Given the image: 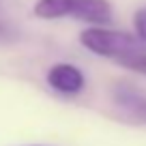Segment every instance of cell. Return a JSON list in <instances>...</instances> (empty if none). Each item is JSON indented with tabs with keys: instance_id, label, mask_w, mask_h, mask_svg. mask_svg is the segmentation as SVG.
<instances>
[{
	"instance_id": "obj_2",
	"label": "cell",
	"mask_w": 146,
	"mask_h": 146,
	"mask_svg": "<svg viewBox=\"0 0 146 146\" xmlns=\"http://www.w3.org/2000/svg\"><path fill=\"white\" fill-rule=\"evenodd\" d=\"M32 13L41 19L73 17L92 26L112 22V5L108 0H36Z\"/></svg>"
},
{
	"instance_id": "obj_3",
	"label": "cell",
	"mask_w": 146,
	"mask_h": 146,
	"mask_svg": "<svg viewBox=\"0 0 146 146\" xmlns=\"http://www.w3.org/2000/svg\"><path fill=\"white\" fill-rule=\"evenodd\" d=\"M47 84L60 95H78L84 90V73L78 67L67 62H58L47 71Z\"/></svg>"
},
{
	"instance_id": "obj_4",
	"label": "cell",
	"mask_w": 146,
	"mask_h": 146,
	"mask_svg": "<svg viewBox=\"0 0 146 146\" xmlns=\"http://www.w3.org/2000/svg\"><path fill=\"white\" fill-rule=\"evenodd\" d=\"M133 28H135V36L146 43V7L135 11V15H133Z\"/></svg>"
},
{
	"instance_id": "obj_5",
	"label": "cell",
	"mask_w": 146,
	"mask_h": 146,
	"mask_svg": "<svg viewBox=\"0 0 146 146\" xmlns=\"http://www.w3.org/2000/svg\"><path fill=\"white\" fill-rule=\"evenodd\" d=\"M123 67H129V69H133V71H137V73H146V52L133 56V58H129V60H125Z\"/></svg>"
},
{
	"instance_id": "obj_1",
	"label": "cell",
	"mask_w": 146,
	"mask_h": 146,
	"mask_svg": "<svg viewBox=\"0 0 146 146\" xmlns=\"http://www.w3.org/2000/svg\"><path fill=\"white\" fill-rule=\"evenodd\" d=\"M80 41L88 52L103 56V58H112L118 64L146 52V43L140 41L135 35L114 30V28H101V26L86 28L80 35Z\"/></svg>"
}]
</instances>
